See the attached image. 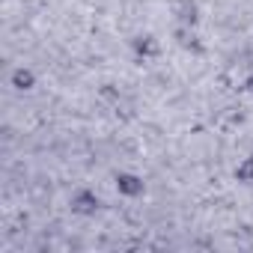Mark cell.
<instances>
[{"instance_id": "4", "label": "cell", "mask_w": 253, "mask_h": 253, "mask_svg": "<svg viewBox=\"0 0 253 253\" xmlns=\"http://www.w3.org/2000/svg\"><path fill=\"white\" fill-rule=\"evenodd\" d=\"M131 48H134V54L143 57V60H146V57H158V51H161L152 36H137V39H131Z\"/></svg>"}, {"instance_id": "7", "label": "cell", "mask_w": 253, "mask_h": 253, "mask_svg": "<svg viewBox=\"0 0 253 253\" xmlns=\"http://www.w3.org/2000/svg\"><path fill=\"white\" fill-rule=\"evenodd\" d=\"M235 179L238 182H253V155H247V158H241L238 161V167H235Z\"/></svg>"}, {"instance_id": "8", "label": "cell", "mask_w": 253, "mask_h": 253, "mask_svg": "<svg viewBox=\"0 0 253 253\" xmlns=\"http://www.w3.org/2000/svg\"><path fill=\"white\" fill-rule=\"evenodd\" d=\"M244 86H247V89H250V92H253V75H250V78H247V84H244Z\"/></svg>"}, {"instance_id": "3", "label": "cell", "mask_w": 253, "mask_h": 253, "mask_svg": "<svg viewBox=\"0 0 253 253\" xmlns=\"http://www.w3.org/2000/svg\"><path fill=\"white\" fill-rule=\"evenodd\" d=\"M176 18H179V24H185V27H197L200 9H197L194 0H176Z\"/></svg>"}, {"instance_id": "5", "label": "cell", "mask_w": 253, "mask_h": 253, "mask_svg": "<svg viewBox=\"0 0 253 253\" xmlns=\"http://www.w3.org/2000/svg\"><path fill=\"white\" fill-rule=\"evenodd\" d=\"M9 81H12V86H15L18 92H27V89H33V86H36V75H33L30 69H24V66H21V69H15Z\"/></svg>"}, {"instance_id": "6", "label": "cell", "mask_w": 253, "mask_h": 253, "mask_svg": "<svg viewBox=\"0 0 253 253\" xmlns=\"http://www.w3.org/2000/svg\"><path fill=\"white\" fill-rule=\"evenodd\" d=\"M176 42L182 45V48H188V51H203V45L197 42V33H194V27H185V24H179V30H176Z\"/></svg>"}, {"instance_id": "2", "label": "cell", "mask_w": 253, "mask_h": 253, "mask_svg": "<svg viewBox=\"0 0 253 253\" xmlns=\"http://www.w3.org/2000/svg\"><path fill=\"white\" fill-rule=\"evenodd\" d=\"M116 191L122 194V197H140L143 191H146V185H143V179L137 176V173H116Z\"/></svg>"}, {"instance_id": "1", "label": "cell", "mask_w": 253, "mask_h": 253, "mask_svg": "<svg viewBox=\"0 0 253 253\" xmlns=\"http://www.w3.org/2000/svg\"><path fill=\"white\" fill-rule=\"evenodd\" d=\"M98 206H101V200L95 197V191L81 188V191H75V194H72V211H75V214L89 217V214H95V211H98Z\"/></svg>"}]
</instances>
